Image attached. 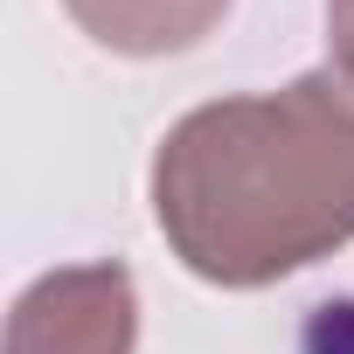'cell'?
I'll return each mask as SVG.
<instances>
[{
    "label": "cell",
    "mask_w": 354,
    "mask_h": 354,
    "mask_svg": "<svg viewBox=\"0 0 354 354\" xmlns=\"http://www.w3.org/2000/svg\"><path fill=\"white\" fill-rule=\"evenodd\" d=\"M153 216L174 257L223 292L333 257L354 243V84L306 70L188 111L153 153Z\"/></svg>",
    "instance_id": "6da1fadb"
},
{
    "label": "cell",
    "mask_w": 354,
    "mask_h": 354,
    "mask_svg": "<svg viewBox=\"0 0 354 354\" xmlns=\"http://www.w3.org/2000/svg\"><path fill=\"white\" fill-rule=\"evenodd\" d=\"M139 299L125 264L42 271L8 313V354H132Z\"/></svg>",
    "instance_id": "7a4b0ae2"
},
{
    "label": "cell",
    "mask_w": 354,
    "mask_h": 354,
    "mask_svg": "<svg viewBox=\"0 0 354 354\" xmlns=\"http://www.w3.org/2000/svg\"><path fill=\"white\" fill-rule=\"evenodd\" d=\"M63 15L118 56H174L195 49L223 15L230 0H63Z\"/></svg>",
    "instance_id": "3957f363"
},
{
    "label": "cell",
    "mask_w": 354,
    "mask_h": 354,
    "mask_svg": "<svg viewBox=\"0 0 354 354\" xmlns=\"http://www.w3.org/2000/svg\"><path fill=\"white\" fill-rule=\"evenodd\" d=\"M326 49H333V70L354 84V0H326Z\"/></svg>",
    "instance_id": "277c9868"
}]
</instances>
